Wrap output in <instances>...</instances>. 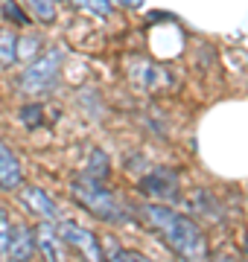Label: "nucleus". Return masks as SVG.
<instances>
[{"label": "nucleus", "instance_id": "1", "mask_svg": "<svg viewBox=\"0 0 248 262\" xmlns=\"http://www.w3.org/2000/svg\"><path fill=\"white\" fill-rule=\"evenodd\" d=\"M140 215H143V222L161 236L163 245L178 259H184V262L208 259V239H204L201 227L193 219L175 213L167 204H146V207H140Z\"/></svg>", "mask_w": 248, "mask_h": 262}, {"label": "nucleus", "instance_id": "2", "mask_svg": "<svg viewBox=\"0 0 248 262\" xmlns=\"http://www.w3.org/2000/svg\"><path fill=\"white\" fill-rule=\"evenodd\" d=\"M70 195H73V201H76L79 207H85L88 213L96 215V219H102V222L123 225L126 219H129V213H126L120 195L111 192L102 181H94V178L79 175V178L70 181Z\"/></svg>", "mask_w": 248, "mask_h": 262}, {"label": "nucleus", "instance_id": "3", "mask_svg": "<svg viewBox=\"0 0 248 262\" xmlns=\"http://www.w3.org/2000/svg\"><path fill=\"white\" fill-rule=\"evenodd\" d=\"M65 64V53L58 47H50L32 58L27 70L20 73V91L27 96H44L58 84V73Z\"/></svg>", "mask_w": 248, "mask_h": 262}, {"label": "nucleus", "instance_id": "4", "mask_svg": "<svg viewBox=\"0 0 248 262\" xmlns=\"http://www.w3.org/2000/svg\"><path fill=\"white\" fill-rule=\"evenodd\" d=\"M56 233H58V239L65 242V248L76 251L85 262H102V248H99V239H96L91 230L73 225V222H58Z\"/></svg>", "mask_w": 248, "mask_h": 262}, {"label": "nucleus", "instance_id": "5", "mask_svg": "<svg viewBox=\"0 0 248 262\" xmlns=\"http://www.w3.org/2000/svg\"><path fill=\"white\" fill-rule=\"evenodd\" d=\"M140 189H143V195L161 198V201H178L181 198V184H178V175L172 169H155V172H149L140 181Z\"/></svg>", "mask_w": 248, "mask_h": 262}, {"label": "nucleus", "instance_id": "6", "mask_svg": "<svg viewBox=\"0 0 248 262\" xmlns=\"http://www.w3.org/2000/svg\"><path fill=\"white\" fill-rule=\"evenodd\" d=\"M35 230L29 225H18L12 227L9 233V245H6V256H9L12 262H29L32 256H35Z\"/></svg>", "mask_w": 248, "mask_h": 262}, {"label": "nucleus", "instance_id": "7", "mask_svg": "<svg viewBox=\"0 0 248 262\" xmlns=\"http://www.w3.org/2000/svg\"><path fill=\"white\" fill-rule=\"evenodd\" d=\"M35 248L41 251L44 262H65V242L58 239L53 222H41L35 227Z\"/></svg>", "mask_w": 248, "mask_h": 262}, {"label": "nucleus", "instance_id": "8", "mask_svg": "<svg viewBox=\"0 0 248 262\" xmlns=\"http://www.w3.org/2000/svg\"><path fill=\"white\" fill-rule=\"evenodd\" d=\"M20 201L32 210L35 215H41V222H56V215H58V207H56V201L44 192L41 187H24L20 184Z\"/></svg>", "mask_w": 248, "mask_h": 262}, {"label": "nucleus", "instance_id": "9", "mask_svg": "<svg viewBox=\"0 0 248 262\" xmlns=\"http://www.w3.org/2000/svg\"><path fill=\"white\" fill-rule=\"evenodd\" d=\"M24 184V169L12 149L0 140V189H18Z\"/></svg>", "mask_w": 248, "mask_h": 262}, {"label": "nucleus", "instance_id": "10", "mask_svg": "<svg viewBox=\"0 0 248 262\" xmlns=\"http://www.w3.org/2000/svg\"><path fill=\"white\" fill-rule=\"evenodd\" d=\"M99 248H102V262H152L146 253L129 251V248H123V245H117L114 239H102Z\"/></svg>", "mask_w": 248, "mask_h": 262}, {"label": "nucleus", "instance_id": "11", "mask_svg": "<svg viewBox=\"0 0 248 262\" xmlns=\"http://www.w3.org/2000/svg\"><path fill=\"white\" fill-rule=\"evenodd\" d=\"M15 58H18V38L9 29H0V67L15 64Z\"/></svg>", "mask_w": 248, "mask_h": 262}, {"label": "nucleus", "instance_id": "12", "mask_svg": "<svg viewBox=\"0 0 248 262\" xmlns=\"http://www.w3.org/2000/svg\"><path fill=\"white\" fill-rule=\"evenodd\" d=\"M24 3L32 9V15H35L41 24H53V20H56V15H58L56 0H24Z\"/></svg>", "mask_w": 248, "mask_h": 262}, {"label": "nucleus", "instance_id": "13", "mask_svg": "<svg viewBox=\"0 0 248 262\" xmlns=\"http://www.w3.org/2000/svg\"><path fill=\"white\" fill-rule=\"evenodd\" d=\"M91 160H94V163H88L85 178H94V181H102L105 184V178H108V158H105L99 149H94L91 151Z\"/></svg>", "mask_w": 248, "mask_h": 262}, {"label": "nucleus", "instance_id": "14", "mask_svg": "<svg viewBox=\"0 0 248 262\" xmlns=\"http://www.w3.org/2000/svg\"><path fill=\"white\" fill-rule=\"evenodd\" d=\"M20 120H24V125H27V128H38L41 122H44V108H41V105H27V108H24V111H20Z\"/></svg>", "mask_w": 248, "mask_h": 262}, {"label": "nucleus", "instance_id": "15", "mask_svg": "<svg viewBox=\"0 0 248 262\" xmlns=\"http://www.w3.org/2000/svg\"><path fill=\"white\" fill-rule=\"evenodd\" d=\"M3 15L9 20H15V24H29V18H27V12L20 9L15 0H3Z\"/></svg>", "mask_w": 248, "mask_h": 262}, {"label": "nucleus", "instance_id": "16", "mask_svg": "<svg viewBox=\"0 0 248 262\" xmlns=\"http://www.w3.org/2000/svg\"><path fill=\"white\" fill-rule=\"evenodd\" d=\"M9 233H12V225H9V215L6 210L0 213V256L6 253V245H9Z\"/></svg>", "mask_w": 248, "mask_h": 262}, {"label": "nucleus", "instance_id": "17", "mask_svg": "<svg viewBox=\"0 0 248 262\" xmlns=\"http://www.w3.org/2000/svg\"><path fill=\"white\" fill-rule=\"evenodd\" d=\"M73 3H79L82 9H91V12H96V15H108V12H111V6H108L105 0H73Z\"/></svg>", "mask_w": 248, "mask_h": 262}, {"label": "nucleus", "instance_id": "18", "mask_svg": "<svg viewBox=\"0 0 248 262\" xmlns=\"http://www.w3.org/2000/svg\"><path fill=\"white\" fill-rule=\"evenodd\" d=\"M0 213H3V207H0Z\"/></svg>", "mask_w": 248, "mask_h": 262}, {"label": "nucleus", "instance_id": "19", "mask_svg": "<svg viewBox=\"0 0 248 262\" xmlns=\"http://www.w3.org/2000/svg\"><path fill=\"white\" fill-rule=\"evenodd\" d=\"M242 262H248V259H242Z\"/></svg>", "mask_w": 248, "mask_h": 262}]
</instances>
